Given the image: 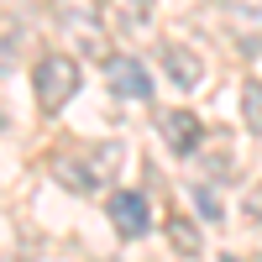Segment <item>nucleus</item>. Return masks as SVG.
Instances as JSON below:
<instances>
[{"label": "nucleus", "instance_id": "f257e3e1", "mask_svg": "<svg viewBox=\"0 0 262 262\" xmlns=\"http://www.w3.org/2000/svg\"><path fill=\"white\" fill-rule=\"evenodd\" d=\"M116 152L121 147H95V158H84V152H58V158H53V179L63 189H74V194H95L100 179L116 173V163H121Z\"/></svg>", "mask_w": 262, "mask_h": 262}, {"label": "nucleus", "instance_id": "f03ea898", "mask_svg": "<svg viewBox=\"0 0 262 262\" xmlns=\"http://www.w3.org/2000/svg\"><path fill=\"white\" fill-rule=\"evenodd\" d=\"M32 90H37V105L42 111H63L74 95H79V63L63 58V53H48L32 69Z\"/></svg>", "mask_w": 262, "mask_h": 262}, {"label": "nucleus", "instance_id": "7ed1b4c3", "mask_svg": "<svg viewBox=\"0 0 262 262\" xmlns=\"http://www.w3.org/2000/svg\"><path fill=\"white\" fill-rule=\"evenodd\" d=\"M105 210H111V221H116V231L126 236V242L147 236V226H152V205H147V194H137V189H116L111 200H105Z\"/></svg>", "mask_w": 262, "mask_h": 262}, {"label": "nucleus", "instance_id": "20e7f679", "mask_svg": "<svg viewBox=\"0 0 262 262\" xmlns=\"http://www.w3.org/2000/svg\"><path fill=\"white\" fill-rule=\"evenodd\" d=\"M105 84H111L121 100H152V74L137 58H105Z\"/></svg>", "mask_w": 262, "mask_h": 262}, {"label": "nucleus", "instance_id": "39448f33", "mask_svg": "<svg viewBox=\"0 0 262 262\" xmlns=\"http://www.w3.org/2000/svg\"><path fill=\"white\" fill-rule=\"evenodd\" d=\"M163 137H168V147L179 152V158H194L205 126H200V116H194V111H163Z\"/></svg>", "mask_w": 262, "mask_h": 262}, {"label": "nucleus", "instance_id": "423d86ee", "mask_svg": "<svg viewBox=\"0 0 262 262\" xmlns=\"http://www.w3.org/2000/svg\"><path fill=\"white\" fill-rule=\"evenodd\" d=\"M53 11H58V21H63V27H74V32L95 48V27H100L105 0H53Z\"/></svg>", "mask_w": 262, "mask_h": 262}, {"label": "nucleus", "instance_id": "0eeeda50", "mask_svg": "<svg viewBox=\"0 0 262 262\" xmlns=\"http://www.w3.org/2000/svg\"><path fill=\"white\" fill-rule=\"evenodd\" d=\"M163 63H168V79L179 84V90H194V84H200V58H194L189 48H179V42H173V48H163Z\"/></svg>", "mask_w": 262, "mask_h": 262}, {"label": "nucleus", "instance_id": "6e6552de", "mask_svg": "<svg viewBox=\"0 0 262 262\" xmlns=\"http://www.w3.org/2000/svg\"><path fill=\"white\" fill-rule=\"evenodd\" d=\"M105 11H111L126 32H137V27H147V16H152V0H105Z\"/></svg>", "mask_w": 262, "mask_h": 262}, {"label": "nucleus", "instance_id": "1a4fd4ad", "mask_svg": "<svg viewBox=\"0 0 262 262\" xmlns=\"http://www.w3.org/2000/svg\"><path fill=\"white\" fill-rule=\"evenodd\" d=\"M242 121H247V131L262 137V84H257V79L242 84Z\"/></svg>", "mask_w": 262, "mask_h": 262}, {"label": "nucleus", "instance_id": "9d476101", "mask_svg": "<svg viewBox=\"0 0 262 262\" xmlns=\"http://www.w3.org/2000/svg\"><path fill=\"white\" fill-rule=\"evenodd\" d=\"M168 231H173V247H179V252H200V231H194L189 221H173Z\"/></svg>", "mask_w": 262, "mask_h": 262}, {"label": "nucleus", "instance_id": "9b49d317", "mask_svg": "<svg viewBox=\"0 0 262 262\" xmlns=\"http://www.w3.org/2000/svg\"><path fill=\"white\" fill-rule=\"evenodd\" d=\"M194 200H200V210H205V215H221V200H215L210 189H194Z\"/></svg>", "mask_w": 262, "mask_h": 262}]
</instances>
